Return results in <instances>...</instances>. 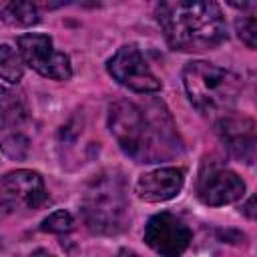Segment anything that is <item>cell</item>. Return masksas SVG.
<instances>
[{"instance_id":"cell-1","label":"cell","mask_w":257,"mask_h":257,"mask_svg":"<svg viewBox=\"0 0 257 257\" xmlns=\"http://www.w3.org/2000/svg\"><path fill=\"white\" fill-rule=\"evenodd\" d=\"M108 131L120 151L137 163H161L183 153V143L169 110L153 102L139 106L120 98L108 108Z\"/></svg>"},{"instance_id":"cell-2","label":"cell","mask_w":257,"mask_h":257,"mask_svg":"<svg viewBox=\"0 0 257 257\" xmlns=\"http://www.w3.org/2000/svg\"><path fill=\"white\" fill-rule=\"evenodd\" d=\"M157 22L173 50L203 52L227 38L221 6L211 0H175L157 6Z\"/></svg>"},{"instance_id":"cell-3","label":"cell","mask_w":257,"mask_h":257,"mask_svg":"<svg viewBox=\"0 0 257 257\" xmlns=\"http://www.w3.org/2000/svg\"><path fill=\"white\" fill-rule=\"evenodd\" d=\"M82 217L86 227L96 235H116L131 221L124 179L118 171L98 173L84 189Z\"/></svg>"},{"instance_id":"cell-4","label":"cell","mask_w":257,"mask_h":257,"mask_svg":"<svg viewBox=\"0 0 257 257\" xmlns=\"http://www.w3.org/2000/svg\"><path fill=\"white\" fill-rule=\"evenodd\" d=\"M183 86L197 110L209 116H225L235 106L243 82L241 76L229 68L193 60L183 68Z\"/></svg>"},{"instance_id":"cell-5","label":"cell","mask_w":257,"mask_h":257,"mask_svg":"<svg viewBox=\"0 0 257 257\" xmlns=\"http://www.w3.org/2000/svg\"><path fill=\"white\" fill-rule=\"evenodd\" d=\"M18 52L32 70H36L40 76L52 78V80H68L72 76V66L68 54L54 48L52 38L38 32H28L18 36Z\"/></svg>"},{"instance_id":"cell-6","label":"cell","mask_w":257,"mask_h":257,"mask_svg":"<svg viewBox=\"0 0 257 257\" xmlns=\"http://www.w3.org/2000/svg\"><path fill=\"white\" fill-rule=\"evenodd\" d=\"M48 201L42 177L30 169L10 171L0 177V215L18 209H38Z\"/></svg>"},{"instance_id":"cell-7","label":"cell","mask_w":257,"mask_h":257,"mask_svg":"<svg viewBox=\"0 0 257 257\" xmlns=\"http://www.w3.org/2000/svg\"><path fill=\"white\" fill-rule=\"evenodd\" d=\"M108 74L120 82L122 86L135 92H157L161 88V80L155 76L151 66L147 64L141 50L133 44L120 46L106 62Z\"/></svg>"},{"instance_id":"cell-8","label":"cell","mask_w":257,"mask_h":257,"mask_svg":"<svg viewBox=\"0 0 257 257\" xmlns=\"http://www.w3.org/2000/svg\"><path fill=\"white\" fill-rule=\"evenodd\" d=\"M145 243L161 257H181L193 241L191 229L173 213L153 215L145 225Z\"/></svg>"},{"instance_id":"cell-9","label":"cell","mask_w":257,"mask_h":257,"mask_svg":"<svg viewBox=\"0 0 257 257\" xmlns=\"http://www.w3.org/2000/svg\"><path fill=\"white\" fill-rule=\"evenodd\" d=\"M245 195V183L243 179L223 165L217 163H205L199 181H197V197L201 203L209 207H221L227 203H235Z\"/></svg>"},{"instance_id":"cell-10","label":"cell","mask_w":257,"mask_h":257,"mask_svg":"<svg viewBox=\"0 0 257 257\" xmlns=\"http://www.w3.org/2000/svg\"><path fill=\"white\" fill-rule=\"evenodd\" d=\"M217 135L231 157L251 165L255 161V120L243 114H225L217 122Z\"/></svg>"},{"instance_id":"cell-11","label":"cell","mask_w":257,"mask_h":257,"mask_svg":"<svg viewBox=\"0 0 257 257\" xmlns=\"http://www.w3.org/2000/svg\"><path fill=\"white\" fill-rule=\"evenodd\" d=\"M185 173L175 167H163L149 171L137 179L135 193L147 203H163L177 197L183 189Z\"/></svg>"},{"instance_id":"cell-12","label":"cell","mask_w":257,"mask_h":257,"mask_svg":"<svg viewBox=\"0 0 257 257\" xmlns=\"http://www.w3.org/2000/svg\"><path fill=\"white\" fill-rule=\"evenodd\" d=\"M0 18L10 26H32L38 22V8L32 2H8L0 8Z\"/></svg>"},{"instance_id":"cell-13","label":"cell","mask_w":257,"mask_h":257,"mask_svg":"<svg viewBox=\"0 0 257 257\" xmlns=\"http://www.w3.org/2000/svg\"><path fill=\"white\" fill-rule=\"evenodd\" d=\"M0 112L2 120L6 124H20L26 116V106L22 100V94L16 90H10L6 86H0Z\"/></svg>"},{"instance_id":"cell-14","label":"cell","mask_w":257,"mask_h":257,"mask_svg":"<svg viewBox=\"0 0 257 257\" xmlns=\"http://www.w3.org/2000/svg\"><path fill=\"white\" fill-rule=\"evenodd\" d=\"M24 74V60L10 44H0V78L16 84Z\"/></svg>"},{"instance_id":"cell-15","label":"cell","mask_w":257,"mask_h":257,"mask_svg":"<svg viewBox=\"0 0 257 257\" xmlns=\"http://www.w3.org/2000/svg\"><path fill=\"white\" fill-rule=\"evenodd\" d=\"M28 149H30V143L22 133L6 135L0 141V151L4 153V157L12 159V161H24L28 155Z\"/></svg>"},{"instance_id":"cell-16","label":"cell","mask_w":257,"mask_h":257,"mask_svg":"<svg viewBox=\"0 0 257 257\" xmlns=\"http://www.w3.org/2000/svg\"><path fill=\"white\" fill-rule=\"evenodd\" d=\"M74 225V219L68 211L64 209H58V211H52L48 217L42 219L40 223V229L44 233H56V235H62V233H68Z\"/></svg>"},{"instance_id":"cell-17","label":"cell","mask_w":257,"mask_h":257,"mask_svg":"<svg viewBox=\"0 0 257 257\" xmlns=\"http://www.w3.org/2000/svg\"><path fill=\"white\" fill-rule=\"evenodd\" d=\"M235 28H237L239 38L247 44V48H255L257 46V20H255L253 14L239 16L235 20Z\"/></svg>"},{"instance_id":"cell-18","label":"cell","mask_w":257,"mask_h":257,"mask_svg":"<svg viewBox=\"0 0 257 257\" xmlns=\"http://www.w3.org/2000/svg\"><path fill=\"white\" fill-rule=\"evenodd\" d=\"M253 203H255V197H249V201L245 203L243 207V213L249 217V219H255V209H253Z\"/></svg>"},{"instance_id":"cell-19","label":"cell","mask_w":257,"mask_h":257,"mask_svg":"<svg viewBox=\"0 0 257 257\" xmlns=\"http://www.w3.org/2000/svg\"><path fill=\"white\" fill-rule=\"evenodd\" d=\"M30 257H54V255H52V253H48L46 249H36V251H34Z\"/></svg>"},{"instance_id":"cell-20","label":"cell","mask_w":257,"mask_h":257,"mask_svg":"<svg viewBox=\"0 0 257 257\" xmlns=\"http://www.w3.org/2000/svg\"><path fill=\"white\" fill-rule=\"evenodd\" d=\"M116 257H139V255H137L135 251H131V249H120Z\"/></svg>"}]
</instances>
